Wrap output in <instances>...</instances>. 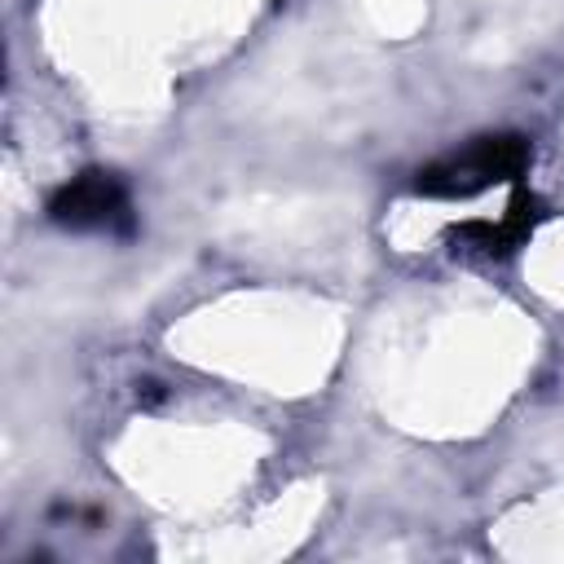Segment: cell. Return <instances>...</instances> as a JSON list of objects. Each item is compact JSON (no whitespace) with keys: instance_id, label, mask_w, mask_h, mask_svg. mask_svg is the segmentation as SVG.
I'll return each instance as SVG.
<instances>
[{"instance_id":"cell-1","label":"cell","mask_w":564,"mask_h":564,"mask_svg":"<svg viewBox=\"0 0 564 564\" xmlns=\"http://www.w3.org/2000/svg\"><path fill=\"white\" fill-rule=\"evenodd\" d=\"M529 163V141L524 137H476L467 150L445 154L441 163L423 167L414 189L427 198H471L489 185H502L520 176Z\"/></svg>"},{"instance_id":"cell-2","label":"cell","mask_w":564,"mask_h":564,"mask_svg":"<svg viewBox=\"0 0 564 564\" xmlns=\"http://www.w3.org/2000/svg\"><path fill=\"white\" fill-rule=\"evenodd\" d=\"M48 220L79 234H128L132 198L115 172H79L48 198Z\"/></svg>"}]
</instances>
